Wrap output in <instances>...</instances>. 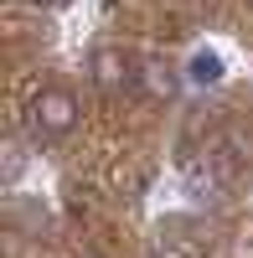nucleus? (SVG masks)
I'll use <instances>...</instances> for the list:
<instances>
[{
	"instance_id": "1",
	"label": "nucleus",
	"mask_w": 253,
	"mask_h": 258,
	"mask_svg": "<svg viewBox=\"0 0 253 258\" xmlns=\"http://www.w3.org/2000/svg\"><path fill=\"white\" fill-rule=\"evenodd\" d=\"M26 114H31V129L36 135H68V129L78 124V98L68 88H41L31 103H26Z\"/></svg>"
},
{
	"instance_id": "2",
	"label": "nucleus",
	"mask_w": 253,
	"mask_h": 258,
	"mask_svg": "<svg viewBox=\"0 0 253 258\" xmlns=\"http://www.w3.org/2000/svg\"><path fill=\"white\" fill-rule=\"evenodd\" d=\"M135 83H140V93H150V98H171L176 93V73L171 68H165V62L160 57H150V62H140V68H135Z\"/></svg>"
},
{
	"instance_id": "3",
	"label": "nucleus",
	"mask_w": 253,
	"mask_h": 258,
	"mask_svg": "<svg viewBox=\"0 0 253 258\" xmlns=\"http://www.w3.org/2000/svg\"><path fill=\"white\" fill-rule=\"evenodd\" d=\"M130 62H124V52H98L93 57V78H98V88H124L130 83Z\"/></svg>"
},
{
	"instance_id": "4",
	"label": "nucleus",
	"mask_w": 253,
	"mask_h": 258,
	"mask_svg": "<svg viewBox=\"0 0 253 258\" xmlns=\"http://www.w3.org/2000/svg\"><path fill=\"white\" fill-rule=\"evenodd\" d=\"M217 73H222V62H217L212 52H197L192 62H186V78L202 83V88H207V83H217Z\"/></svg>"
},
{
	"instance_id": "5",
	"label": "nucleus",
	"mask_w": 253,
	"mask_h": 258,
	"mask_svg": "<svg viewBox=\"0 0 253 258\" xmlns=\"http://www.w3.org/2000/svg\"><path fill=\"white\" fill-rule=\"evenodd\" d=\"M36 6H62V0H36Z\"/></svg>"
}]
</instances>
